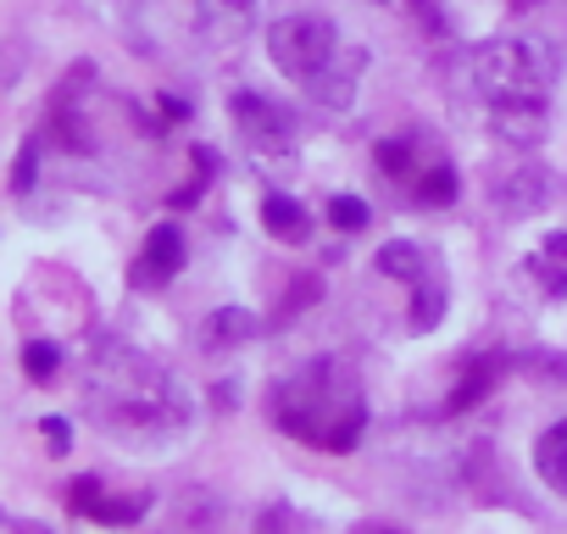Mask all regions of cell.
Returning a JSON list of instances; mask_svg holds the SVG:
<instances>
[{
    "label": "cell",
    "instance_id": "obj_18",
    "mask_svg": "<svg viewBox=\"0 0 567 534\" xmlns=\"http://www.w3.org/2000/svg\"><path fill=\"white\" fill-rule=\"evenodd\" d=\"M56 368H62V346H51V340H29L23 346V373L29 379H56Z\"/></svg>",
    "mask_w": 567,
    "mask_h": 534
},
{
    "label": "cell",
    "instance_id": "obj_16",
    "mask_svg": "<svg viewBox=\"0 0 567 534\" xmlns=\"http://www.w3.org/2000/svg\"><path fill=\"white\" fill-rule=\"evenodd\" d=\"M534 468H539V479H545L556 495H567V434H561V429H545V434H539Z\"/></svg>",
    "mask_w": 567,
    "mask_h": 534
},
{
    "label": "cell",
    "instance_id": "obj_10",
    "mask_svg": "<svg viewBox=\"0 0 567 534\" xmlns=\"http://www.w3.org/2000/svg\"><path fill=\"white\" fill-rule=\"evenodd\" d=\"M401 195H406L412 206H451V201H456V167L440 162V156H429Z\"/></svg>",
    "mask_w": 567,
    "mask_h": 534
},
{
    "label": "cell",
    "instance_id": "obj_1",
    "mask_svg": "<svg viewBox=\"0 0 567 534\" xmlns=\"http://www.w3.org/2000/svg\"><path fill=\"white\" fill-rule=\"evenodd\" d=\"M84 401H90V418L123 440H167L189 423V396L184 384L151 362L145 351L134 346H101L90 357V373H84Z\"/></svg>",
    "mask_w": 567,
    "mask_h": 534
},
{
    "label": "cell",
    "instance_id": "obj_8",
    "mask_svg": "<svg viewBox=\"0 0 567 534\" xmlns=\"http://www.w3.org/2000/svg\"><path fill=\"white\" fill-rule=\"evenodd\" d=\"M489 195H495V206L506 212V217H534V212H545L550 206V173L545 167H534V162H523V167H506L495 184H489Z\"/></svg>",
    "mask_w": 567,
    "mask_h": 534
},
{
    "label": "cell",
    "instance_id": "obj_14",
    "mask_svg": "<svg viewBox=\"0 0 567 534\" xmlns=\"http://www.w3.org/2000/svg\"><path fill=\"white\" fill-rule=\"evenodd\" d=\"M423 162H429V156H423V140H417V134H395V140L379 145V167H384V178L401 184V189L412 184V173H417Z\"/></svg>",
    "mask_w": 567,
    "mask_h": 534
},
{
    "label": "cell",
    "instance_id": "obj_6",
    "mask_svg": "<svg viewBox=\"0 0 567 534\" xmlns=\"http://www.w3.org/2000/svg\"><path fill=\"white\" fill-rule=\"evenodd\" d=\"M234 123H239V134H245V145L256 156H290L296 151L290 117H284L272 101H261V95H234Z\"/></svg>",
    "mask_w": 567,
    "mask_h": 534
},
{
    "label": "cell",
    "instance_id": "obj_23",
    "mask_svg": "<svg viewBox=\"0 0 567 534\" xmlns=\"http://www.w3.org/2000/svg\"><path fill=\"white\" fill-rule=\"evenodd\" d=\"M18 534H45V528H40V523H23V528H18Z\"/></svg>",
    "mask_w": 567,
    "mask_h": 534
},
{
    "label": "cell",
    "instance_id": "obj_11",
    "mask_svg": "<svg viewBox=\"0 0 567 534\" xmlns=\"http://www.w3.org/2000/svg\"><path fill=\"white\" fill-rule=\"evenodd\" d=\"M261 228H267L278 245H301V239L312 234L307 206H301V201H290V195H261Z\"/></svg>",
    "mask_w": 567,
    "mask_h": 534
},
{
    "label": "cell",
    "instance_id": "obj_12",
    "mask_svg": "<svg viewBox=\"0 0 567 534\" xmlns=\"http://www.w3.org/2000/svg\"><path fill=\"white\" fill-rule=\"evenodd\" d=\"M429 250L417 245V239H390L384 250H379V274L384 279H401V285H417L423 274H429Z\"/></svg>",
    "mask_w": 567,
    "mask_h": 534
},
{
    "label": "cell",
    "instance_id": "obj_19",
    "mask_svg": "<svg viewBox=\"0 0 567 534\" xmlns=\"http://www.w3.org/2000/svg\"><path fill=\"white\" fill-rule=\"evenodd\" d=\"M368 217H373V212H368V201H362V195H334V201H329V223H334V228H346V234H362V228H368Z\"/></svg>",
    "mask_w": 567,
    "mask_h": 534
},
{
    "label": "cell",
    "instance_id": "obj_7",
    "mask_svg": "<svg viewBox=\"0 0 567 534\" xmlns=\"http://www.w3.org/2000/svg\"><path fill=\"white\" fill-rule=\"evenodd\" d=\"M178 267H184V228L178 223H156L140 245V261H134V274L128 285L134 290H162L178 279Z\"/></svg>",
    "mask_w": 567,
    "mask_h": 534
},
{
    "label": "cell",
    "instance_id": "obj_21",
    "mask_svg": "<svg viewBox=\"0 0 567 534\" xmlns=\"http://www.w3.org/2000/svg\"><path fill=\"white\" fill-rule=\"evenodd\" d=\"M34 184V145L23 151V162H18V173H12V189H29Z\"/></svg>",
    "mask_w": 567,
    "mask_h": 534
},
{
    "label": "cell",
    "instance_id": "obj_20",
    "mask_svg": "<svg viewBox=\"0 0 567 534\" xmlns=\"http://www.w3.org/2000/svg\"><path fill=\"white\" fill-rule=\"evenodd\" d=\"M40 429H45V440H51V451H56V456L73 445V423H68V418H45Z\"/></svg>",
    "mask_w": 567,
    "mask_h": 534
},
{
    "label": "cell",
    "instance_id": "obj_5",
    "mask_svg": "<svg viewBox=\"0 0 567 534\" xmlns=\"http://www.w3.org/2000/svg\"><path fill=\"white\" fill-rule=\"evenodd\" d=\"M162 7L173 12V34L200 51H228L256 18V0H162Z\"/></svg>",
    "mask_w": 567,
    "mask_h": 534
},
{
    "label": "cell",
    "instance_id": "obj_17",
    "mask_svg": "<svg viewBox=\"0 0 567 534\" xmlns=\"http://www.w3.org/2000/svg\"><path fill=\"white\" fill-rule=\"evenodd\" d=\"M145 495H101L84 517H95V523H106V528H128V523H140L145 517Z\"/></svg>",
    "mask_w": 567,
    "mask_h": 534
},
{
    "label": "cell",
    "instance_id": "obj_15",
    "mask_svg": "<svg viewBox=\"0 0 567 534\" xmlns=\"http://www.w3.org/2000/svg\"><path fill=\"white\" fill-rule=\"evenodd\" d=\"M250 335H256V318L239 312V307H223V312H212V318L200 324V346H206V351H228V346H239V340H250Z\"/></svg>",
    "mask_w": 567,
    "mask_h": 534
},
{
    "label": "cell",
    "instance_id": "obj_22",
    "mask_svg": "<svg viewBox=\"0 0 567 534\" xmlns=\"http://www.w3.org/2000/svg\"><path fill=\"white\" fill-rule=\"evenodd\" d=\"M545 256H556V261H561V267H567V228H561V234H550V239H545Z\"/></svg>",
    "mask_w": 567,
    "mask_h": 534
},
{
    "label": "cell",
    "instance_id": "obj_3",
    "mask_svg": "<svg viewBox=\"0 0 567 534\" xmlns=\"http://www.w3.org/2000/svg\"><path fill=\"white\" fill-rule=\"evenodd\" d=\"M272 412H278V429L284 434H296V440H307L318 451H351L362 440V429H368L362 384L334 357H318L296 379H284Z\"/></svg>",
    "mask_w": 567,
    "mask_h": 534
},
{
    "label": "cell",
    "instance_id": "obj_9",
    "mask_svg": "<svg viewBox=\"0 0 567 534\" xmlns=\"http://www.w3.org/2000/svg\"><path fill=\"white\" fill-rule=\"evenodd\" d=\"M501 373H506V357H467L456 384H451V396H445V412H467L473 401H484Z\"/></svg>",
    "mask_w": 567,
    "mask_h": 534
},
{
    "label": "cell",
    "instance_id": "obj_4",
    "mask_svg": "<svg viewBox=\"0 0 567 534\" xmlns=\"http://www.w3.org/2000/svg\"><path fill=\"white\" fill-rule=\"evenodd\" d=\"M267 57L272 68L301 84L323 112H346L357 101V79H362V57L346 51L340 29L318 12H296V18H278L267 29Z\"/></svg>",
    "mask_w": 567,
    "mask_h": 534
},
{
    "label": "cell",
    "instance_id": "obj_2",
    "mask_svg": "<svg viewBox=\"0 0 567 534\" xmlns=\"http://www.w3.org/2000/svg\"><path fill=\"white\" fill-rule=\"evenodd\" d=\"M556 73H561L556 51L545 40H517V34L478 45L473 62H467V79L484 101V117L506 145H539L545 140V106H550Z\"/></svg>",
    "mask_w": 567,
    "mask_h": 534
},
{
    "label": "cell",
    "instance_id": "obj_13",
    "mask_svg": "<svg viewBox=\"0 0 567 534\" xmlns=\"http://www.w3.org/2000/svg\"><path fill=\"white\" fill-rule=\"evenodd\" d=\"M440 318H445V279H440V267H429V274L412 285V318H406V329L412 335H429Z\"/></svg>",
    "mask_w": 567,
    "mask_h": 534
}]
</instances>
